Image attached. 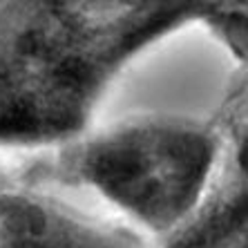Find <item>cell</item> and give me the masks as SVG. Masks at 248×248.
<instances>
[{"instance_id":"3","label":"cell","mask_w":248,"mask_h":248,"mask_svg":"<svg viewBox=\"0 0 248 248\" xmlns=\"http://www.w3.org/2000/svg\"><path fill=\"white\" fill-rule=\"evenodd\" d=\"M239 96L224 105V141L202 203L161 248H246V105Z\"/></svg>"},{"instance_id":"2","label":"cell","mask_w":248,"mask_h":248,"mask_svg":"<svg viewBox=\"0 0 248 248\" xmlns=\"http://www.w3.org/2000/svg\"><path fill=\"white\" fill-rule=\"evenodd\" d=\"M224 110L210 123L141 119L65 148L58 172L96 190L139 228L170 235L206 195L224 141Z\"/></svg>"},{"instance_id":"4","label":"cell","mask_w":248,"mask_h":248,"mask_svg":"<svg viewBox=\"0 0 248 248\" xmlns=\"http://www.w3.org/2000/svg\"><path fill=\"white\" fill-rule=\"evenodd\" d=\"M0 248H148V242L119 219L14 188L0 202Z\"/></svg>"},{"instance_id":"1","label":"cell","mask_w":248,"mask_h":248,"mask_svg":"<svg viewBox=\"0 0 248 248\" xmlns=\"http://www.w3.org/2000/svg\"><path fill=\"white\" fill-rule=\"evenodd\" d=\"M242 2H0V148L72 141L145 47L208 25L244 58Z\"/></svg>"}]
</instances>
